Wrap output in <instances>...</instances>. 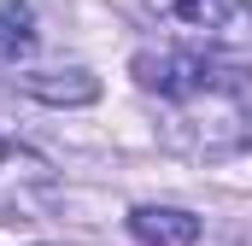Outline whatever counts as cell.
<instances>
[{"label": "cell", "mask_w": 252, "mask_h": 246, "mask_svg": "<svg viewBox=\"0 0 252 246\" xmlns=\"http://www.w3.org/2000/svg\"><path fill=\"white\" fill-rule=\"evenodd\" d=\"M135 82L158 100H199V94H217V88H235L241 70L217 59H199V53H135Z\"/></svg>", "instance_id": "obj_1"}, {"label": "cell", "mask_w": 252, "mask_h": 246, "mask_svg": "<svg viewBox=\"0 0 252 246\" xmlns=\"http://www.w3.org/2000/svg\"><path fill=\"white\" fill-rule=\"evenodd\" d=\"M53 199H59V170L35 147L0 135V217H35Z\"/></svg>", "instance_id": "obj_2"}, {"label": "cell", "mask_w": 252, "mask_h": 246, "mask_svg": "<svg viewBox=\"0 0 252 246\" xmlns=\"http://www.w3.org/2000/svg\"><path fill=\"white\" fill-rule=\"evenodd\" d=\"M153 12L188 35L223 41V47H252V0H153Z\"/></svg>", "instance_id": "obj_3"}, {"label": "cell", "mask_w": 252, "mask_h": 246, "mask_svg": "<svg viewBox=\"0 0 252 246\" xmlns=\"http://www.w3.org/2000/svg\"><path fill=\"white\" fill-rule=\"evenodd\" d=\"M30 100H41V106H94L100 100V76L94 70H82V64H64V70H24V76H12Z\"/></svg>", "instance_id": "obj_4"}, {"label": "cell", "mask_w": 252, "mask_h": 246, "mask_svg": "<svg viewBox=\"0 0 252 246\" xmlns=\"http://www.w3.org/2000/svg\"><path fill=\"white\" fill-rule=\"evenodd\" d=\"M129 235L141 246H193L199 241V217L182 205H135L129 211Z\"/></svg>", "instance_id": "obj_5"}, {"label": "cell", "mask_w": 252, "mask_h": 246, "mask_svg": "<svg viewBox=\"0 0 252 246\" xmlns=\"http://www.w3.org/2000/svg\"><path fill=\"white\" fill-rule=\"evenodd\" d=\"M41 30H35V6L30 0H0V70H18V64L35 53Z\"/></svg>", "instance_id": "obj_6"}]
</instances>
